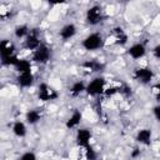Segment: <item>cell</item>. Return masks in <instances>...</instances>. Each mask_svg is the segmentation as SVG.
<instances>
[{
	"instance_id": "cell-1",
	"label": "cell",
	"mask_w": 160,
	"mask_h": 160,
	"mask_svg": "<svg viewBox=\"0 0 160 160\" xmlns=\"http://www.w3.org/2000/svg\"><path fill=\"white\" fill-rule=\"evenodd\" d=\"M0 58H1V64L4 66H11L14 68L16 62L19 61V56L15 52V45L11 40L2 39L0 42Z\"/></svg>"
},
{
	"instance_id": "cell-2",
	"label": "cell",
	"mask_w": 160,
	"mask_h": 160,
	"mask_svg": "<svg viewBox=\"0 0 160 160\" xmlns=\"http://www.w3.org/2000/svg\"><path fill=\"white\" fill-rule=\"evenodd\" d=\"M105 44V40H104V36L100 32H90L88 34L82 41H81V46L84 50L86 51H96V50H100Z\"/></svg>"
},
{
	"instance_id": "cell-3",
	"label": "cell",
	"mask_w": 160,
	"mask_h": 160,
	"mask_svg": "<svg viewBox=\"0 0 160 160\" xmlns=\"http://www.w3.org/2000/svg\"><path fill=\"white\" fill-rule=\"evenodd\" d=\"M51 58H52V50L46 44H41L31 54V61L32 62H36V64H40V65L48 64L51 60Z\"/></svg>"
},
{
	"instance_id": "cell-4",
	"label": "cell",
	"mask_w": 160,
	"mask_h": 160,
	"mask_svg": "<svg viewBox=\"0 0 160 160\" xmlns=\"http://www.w3.org/2000/svg\"><path fill=\"white\" fill-rule=\"evenodd\" d=\"M38 98L42 102H50L59 98V92L48 82H40L38 86Z\"/></svg>"
},
{
	"instance_id": "cell-5",
	"label": "cell",
	"mask_w": 160,
	"mask_h": 160,
	"mask_svg": "<svg viewBox=\"0 0 160 160\" xmlns=\"http://www.w3.org/2000/svg\"><path fill=\"white\" fill-rule=\"evenodd\" d=\"M105 19V15H104V10L101 6L99 5H92L90 6L86 12H85V20L86 22L90 25V26H96L99 24H101Z\"/></svg>"
},
{
	"instance_id": "cell-6",
	"label": "cell",
	"mask_w": 160,
	"mask_h": 160,
	"mask_svg": "<svg viewBox=\"0 0 160 160\" xmlns=\"http://www.w3.org/2000/svg\"><path fill=\"white\" fill-rule=\"evenodd\" d=\"M154 78H155L154 70L151 68H148V66H139L132 72V79L141 85L150 84L154 80Z\"/></svg>"
},
{
	"instance_id": "cell-7",
	"label": "cell",
	"mask_w": 160,
	"mask_h": 160,
	"mask_svg": "<svg viewBox=\"0 0 160 160\" xmlns=\"http://www.w3.org/2000/svg\"><path fill=\"white\" fill-rule=\"evenodd\" d=\"M106 80L102 76H96L86 84V94L90 96H99L105 92Z\"/></svg>"
},
{
	"instance_id": "cell-8",
	"label": "cell",
	"mask_w": 160,
	"mask_h": 160,
	"mask_svg": "<svg viewBox=\"0 0 160 160\" xmlns=\"http://www.w3.org/2000/svg\"><path fill=\"white\" fill-rule=\"evenodd\" d=\"M41 35H40V30L38 29H31V31L29 32V35L24 39V46L28 50L35 51L40 45H41Z\"/></svg>"
},
{
	"instance_id": "cell-9",
	"label": "cell",
	"mask_w": 160,
	"mask_h": 160,
	"mask_svg": "<svg viewBox=\"0 0 160 160\" xmlns=\"http://www.w3.org/2000/svg\"><path fill=\"white\" fill-rule=\"evenodd\" d=\"M91 136H92V134H91L90 129H88V128H78L76 134H75V142H76V145L79 148L85 149L86 146L91 145L90 144Z\"/></svg>"
},
{
	"instance_id": "cell-10",
	"label": "cell",
	"mask_w": 160,
	"mask_h": 160,
	"mask_svg": "<svg viewBox=\"0 0 160 160\" xmlns=\"http://www.w3.org/2000/svg\"><path fill=\"white\" fill-rule=\"evenodd\" d=\"M135 141L141 146H149L152 141V130L149 128H142L138 130L135 135Z\"/></svg>"
},
{
	"instance_id": "cell-11",
	"label": "cell",
	"mask_w": 160,
	"mask_h": 160,
	"mask_svg": "<svg viewBox=\"0 0 160 160\" xmlns=\"http://www.w3.org/2000/svg\"><path fill=\"white\" fill-rule=\"evenodd\" d=\"M78 32V28L75 24L72 22H68L65 25H62L59 30V38L62 40V41H69L71 40Z\"/></svg>"
},
{
	"instance_id": "cell-12",
	"label": "cell",
	"mask_w": 160,
	"mask_h": 160,
	"mask_svg": "<svg viewBox=\"0 0 160 160\" xmlns=\"http://www.w3.org/2000/svg\"><path fill=\"white\" fill-rule=\"evenodd\" d=\"M128 55L132 60H140L146 55V46L142 42H135V44L129 46Z\"/></svg>"
},
{
	"instance_id": "cell-13",
	"label": "cell",
	"mask_w": 160,
	"mask_h": 160,
	"mask_svg": "<svg viewBox=\"0 0 160 160\" xmlns=\"http://www.w3.org/2000/svg\"><path fill=\"white\" fill-rule=\"evenodd\" d=\"M34 81H35V76H34L32 71L21 72V74H18V76H16V84H18V86H20L22 89L31 88L34 85Z\"/></svg>"
},
{
	"instance_id": "cell-14",
	"label": "cell",
	"mask_w": 160,
	"mask_h": 160,
	"mask_svg": "<svg viewBox=\"0 0 160 160\" xmlns=\"http://www.w3.org/2000/svg\"><path fill=\"white\" fill-rule=\"evenodd\" d=\"M81 120H82V112H81L80 110H74V111L70 114V116L66 119V121H65V128L69 129V130L76 129V128H79Z\"/></svg>"
},
{
	"instance_id": "cell-15",
	"label": "cell",
	"mask_w": 160,
	"mask_h": 160,
	"mask_svg": "<svg viewBox=\"0 0 160 160\" xmlns=\"http://www.w3.org/2000/svg\"><path fill=\"white\" fill-rule=\"evenodd\" d=\"M112 36H114V42L119 46H124L129 41V36L121 26H115L112 29Z\"/></svg>"
},
{
	"instance_id": "cell-16",
	"label": "cell",
	"mask_w": 160,
	"mask_h": 160,
	"mask_svg": "<svg viewBox=\"0 0 160 160\" xmlns=\"http://www.w3.org/2000/svg\"><path fill=\"white\" fill-rule=\"evenodd\" d=\"M81 68L86 71H90V72H99V71H102L105 65L98 60H86L81 64Z\"/></svg>"
},
{
	"instance_id": "cell-17",
	"label": "cell",
	"mask_w": 160,
	"mask_h": 160,
	"mask_svg": "<svg viewBox=\"0 0 160 160\" xmlns=\"http://www.w3.org/2000/svg\"><path fill=\"white\" fill-rule=\"evenodd\" d=\"M82 92H86V82L84 80H78L74 81L71 84V86L69 88V94L74 98L80 96Z\"/></svg>"
},
{
	"instance_id": "cell-18",
	"label": "cell",
	"mask_w": 160,
	"mask_h": 160,
	"mask_svg": "<svg viewBox=\"0 0 160 160\" xmlns=\"http://www.w3.org/2000/svg\"><path fill=\"white\" fill-rule=\"evenodd\" d=\"M42 118V114L38 109H30L25 112V122L29 125H36Z\"/></svg>"
},
{
	"instance_id": "cell-19",
	"label": "cell",
	"mask_w": 160,
	"mask_h": 160,
	"mask_svg": "<svg viewBox=\"0 0 160 160\" xmlns=\"http://www.w3.org/2000/svg\"><path fill=\"white\" fill-rule=\"evenodd\" d=\"M11 131L16 138H25L28 134V128H26V122L21 121V120H16L14 121V124L11 125Z\"/></svg>"
},
{
	"instance_id": "cell-20",
	"label": "cell",
	"mask_w": 160,
	"mask_h": 160,
	"mask_svg": "<svg viewBox=\"0 0 160 160\" xmlns=\"http://www.w3.org/2000/svg\"><path fill=\"white\" fill-rule=\"evenodd\" d=\"M15 71L18 74L21 72H26V71H32L31 70V60H26V59H19V61L16 62V65L14 66Z\"/></svg>"
},
{
	"instance_id": "cell-21",
	"label": "cell",
	"mask_w": 160,
	"mask_h": 160,
	"mask_svg": "<svg viewBox=\"0 0 160 160\" xmlns=\"http://www.w3.org/2000/svg\"><path fill=\"white\" fill-rule=\"evenodd\" d=\"M30 31H31V29L26 24H19L14 29V35L16 39H25Z\"/></svg>"
},
{
	"instance_id": "cell-22",
	"label": "cell",
	"mask_w": 160,
	"mask_h": 160,
	"mask_svg": "<svg viewBox=\"0 0 160 160\" xmlns=\"http://www.w3.org/2000/svg\"><path fill=\"white\" fill-rule=\"evenodd\" d=\"M84 158L85 160H98V152L91 145H89L84 149Z\"/></svg>"
},
{
	"instance_id": "cell-23",
	"label": "cell",
	"mask_w": 160,
	"mask_h": 160,
	"mask_svg": "<svg viewBox=\"0 0 160 160\" xmlns=\"http://www.w3.org/2000/svg\"><path fill=\"white\" fill-rule=\"evenodd\" d=\"M19 160H38V156L34 151H25L20 155Z\"/></svg>"
},
{
	"instance_id": "cell-24",
	"label": "cell",
	"mask_w": 160,
	"mask_h": 160,
	"mask_svg": "<svg viewBox=\"0 0 160 160\" xmlns=\"http://www.w3.org/2000/svg\"><path fill=\"white\" fill-rule=\"evenodd\" d=\"M120 92V88L119 86H110V88H106L105 89V92H104V95L105 96H114V95H116V94H119Z\"/></svg>"
},
{
	"instance_id": "cell-25",
	"label": "cell",
	"mask_w": 160,
	"mask_h": 160,
	"mask_svg": "<svg viewBox=\"0 0 160 160\" xmlns=\"http://www.w3.org/2000/svg\"><path fill=\"white\" fill-rule=\"evenodd\" d=\"M151 52H152V56H154L156 60H159V61H160V42H159V44H156V45L152 48Z\"/></svg>"
},
{
	"instance_id": "cell-26",
	"label": "cell",
	"mask_w": 160,
	"mask_h": 160,
	"mask_svg": "<svg viewBox=\"0 0 160 160\" xmlns=\"http://www.w3.org/2000/svg\"><path fill=\"white\" fill-rule=\"evenodd\" d=\"M152 115H154L155 120L160 122V102L152 108Z\"/></svg>"
},
{
	"instance_id": "cell-27",
	"label": "cell",
	"mask_w": 160,
	"mask_h": 160,
	"mask_svg": "<svg viewBox=\"0 0 160 160\" xmlns=\"http://www.w3.org/2000/svg\"><path fill=\"white\" fill-rule=\"evenodd\" d=\"M140 155H141L140 149H139V148H135V149H132V151H131V154H130V158H131V159H138Z\"/></svg>"
},
{
	"instance_id": "cell-28",
	"label": "cell",
	"mask_w": 160,
	"mask_h": 160,
	"mask_svg": "<svg viewBox=\"0 0 160 160\" xmlns=\"http://www.w3.org/2000/svg\"><path fill=\"white\" fill-rule=\"evenodd\" d=\"M154 89H155V96H156V100L160 102V82H158V84L154 86Z\"/></svg>"
}]
</instances>
